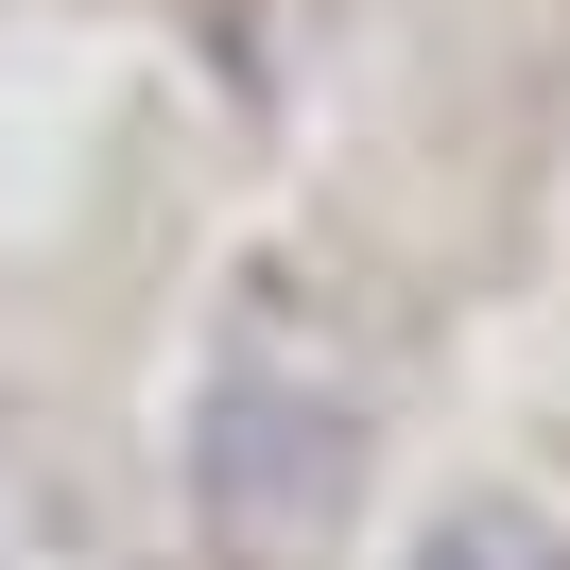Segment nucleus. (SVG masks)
<instances>
[{
	"instance_id": "1",
	"label": "nucleus",
	"mask_w": 570,
	"mask_h": 570,
	"mask_svg": "<svg viewBox=\"0 0 570 570\" xmlns=\"http://www.w3.org/2000/svg\"><path fill=\"white\" fill-rule=\"evenodd\" d=\"M346 484H363V432L312 381H225L208 432H190V519H208L225 570H312L328 519H346Z\"/></svg>"
},
{
	"instance_id": "2",
	"label": "nucleus",
	"mask_w": 570,
	"mask_h": 570,
	"mask_svg": "<svg viewBox=\"0 0 570 570\" xmlns=\"http://www.w3.org/2000/svg\"><path fill=\"white\" fill-rule=\"evenodd\" d=\"M415 570H570V553H553V519H519V501H466V519H432Z\"/></svg>"
}]
</instances>
